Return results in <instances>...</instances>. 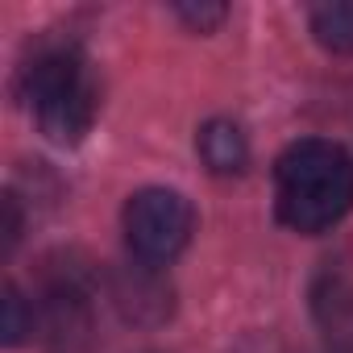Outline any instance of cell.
I'll return each instance as SVG.
<instances>
[{
  "label": "cell",
  "instance_id": "1",
  "mask_svg": "<svg viewBox=\"0 0 353 353\" xmlns=\"http://www.w3.org/2000/svg\"><path fill=\"white\" fill-rule=\"evenodd\" d=\"M274 208L295 233H328L353 208V158L345 145L303 137L274 162Z\"/></svg>",
  "mask_w": 353,
  "mask_h": 353
},
{
  "label": "cell",
  "instance_id": "5",
  "mask_svg": "<svg viewBox=\"0 0 353 353\" xmlns=\"http://www.w3.org/2000/svg\"><path fill=\"white\" fill-rule=\"evenodd\" d=\"M108 299L129 324H162L174 312V287L166 270L137 258L108 274Z\"/></svg>",
  "mask_w": 353,
  "mask_h": 353
},
{
  "label": "cell",
  "instance_id": "7",
  "mask_svg": "<svg viewBox=\"0 0 353 353\" xmlns=\"http://www.w3.org/2000/svg\"><path fill=\"white\" fill-rule=\"evenodd\" d=\"M196 150H200V158H204V166L212 174H241L250 166V141H245L241 125H233L225 117H212L200 129Z\"/></svg>",
  "mask_w": 353,
  "mask_h": 353
},
{
  "label": "cell",
  "instance_id": "8",
  "mask_svg": "<svg viewBox=\"0 0 353 353\" xmlns=\"http://www.w3.org/2000/svg\"><path fill=\"white\" fill-rule=\"evenodd\" d=\"M307 26L324 50L353 54V5H316Z\"/></svg>",
  "mask_w": 353,
  "mask_h": 353
},
{
  "label": "cell",
  "instance_id": "11",
  "mask_svg": "<svg viewBox=\"0 0 353 353\" xmlns=\"http://www.w3.org/2000/svg\"><path fill=\"white\" fill-rule=\"evenodd\" d=\"M21 229H26L21 200H17V192H5V254H13V250H17V241H21Z\"/></svg>",
  "mask_w": 353,
  "mask_h": 353
},
{
  "label": "cell",
  "instance_id": "3",
  "mask_svg": "<svg viewBox=\"0 0 353 353\" xmlns=\"http://www.w3.org/2000/svg\"><path fill=\"white\" fill-rule=\"evenodd\" d=\"M96 283L83 262L71 254L59 262H46L42 291L34 299L38 312V341L46 353H88L96 332Z\"/></svg>",
  "mask_w": 353,
  "mask_h": 353
},
{
  "label": "cell",
  "instance_id": "9",
  "mask_svg": "<svg viewBox=\"0 0 353 353\" xmlns=\"http://www.w3.org/2000/svg\"><path fill=\"white\" fill-rule=\"evenodd\" d=\"M0 332H5V345H9V349H17V345H26L30 336H38V312H34V303L21 295L17 283L5 287V324H0Z\"/></svg>",
  "mask_w": 353,
  "mask_h": 353
},
{
  "label": "cell",
  "instance_id": "10",
  "mask_svg": "<svg viewBox=\"0 0 353 353\" xmlns=\"http://www.w3.org/2000/svg\"><path fill=\"white\" fill-rule=\"evenodd\" d=\"M174 17H179L188 30H196V34H212L229 17V9L225 5H174Z\"/></svg>",
  "mask_w": 353,
  "mask_h": 353
},
{
  "label": "cell",
  "instance_id": "4",
  "mask_svg": "<svg viewBox=\"0 0 353 353\" xmlns=\"http://www.w3.org/2000/svg\"><path fill=\"white\" fill-rule=\"evenodd\" d=\"M121 225H125V245L137 262L166 266L188 250V241L196 233V208L183 192L141 188L137 196H129Z\"/></svg>",
  "mask_w": 353,
  "mask_h": 353
},
{
  "label": "cell",
  "instance_id": "6",
  "mask_svg": "<svg viewBox=\"0 0 353 353\" xmlns=\"http://www.w3.org/2000/svg\"><path fill=\"white\" fill-rule=\"evenodd\" d=\"M312 312L328 341V353H353V279L345 270H320L312 287Z\"/></svg>",
  "mask_w": 353,
  "mask_h": 353
},
{
  "label": "cell",
  "instance_id": "2",
  "mask_svg": "<svg viewBox=\"0 0 353 353\" xmlns=\"http://www.w3.org/2000/svg\"><path fill=\"white\" fill-rule=\"evenodd\" d=\"M21 100L34 108L38 129L54 145H79L100 112V88L79 46H42L21 67Z\"/></svg>",
  "mask_w": 353,
  "mask_h": 353
}]
</instances>
